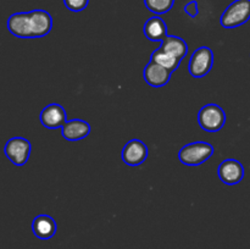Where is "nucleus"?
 <instances>
[{
  "instance_id": "f257e3e1",
  "label": "nucleus",
  "mask_w": 250,
  "mask_h": 249,
  "mask_svg": "<svg viewBox=\"0 0 250 249\" xmlns=\"http://www.w3.org/2000/svg\"><path fill=\"white\" fill-rule=\"evenodd\" d=\"M53 17L45 10L16 12L7 19V29L17 38H42L50 33Z\"/></svg>"
},
{
  "instance_id": "f03ea898",
  "label": "nucleus",
  "mask_w": 250,
  "mask_h": 249,
  "mask_svg": "<svg viewBox=\"0 0 250 249\" xmlns=\"http://www.w3.org/2000/svg\"><path fill=\"white\" fill-rule=\"evenodd\" d=\"M187 53L188 45L183 39L176 36H166L161 42L160 48L151 53V60L173 72Z\"/></svg>"
},
{
  "instance_id": "7ed1b4c3",
  "label": "nucleus",
  "mask_w": 250,
  "mask_h": 249,
  "mask_svg": "<svg viewBox=\"0 0 250 249\" xmlns=\"http://www.w3.org/2000/svg\"><path fill=\"white\" fill-rule=\"evenodd\" d=\"M214 154V146L208 142H194L183 146L178 159L187 166H199Z\"/></svg>"
},
{
  "instance_id": "20e7f679",
  "label": "nucleus",
  "mask_w": 250,
  "mask_h": 249,
  "mask_svg": "<svg viewBox=\"0 0 250 249\" xmlns=\"http://www.w3.org/2000/svg\"><path fill=\"white\" fill-rule=\"evenodd\" d=\"M250 20V0H234L221 15L220 23L225 28H237Z\"/></svg>"
},
{
  "instance_id": "39448f33",
  "label": "nucleus",
  "mask_w": 250,
  "mask_h": 249,
  "mask_svg": "<svg viewBox=\"0 0 250 249\" xmlns=\"http://www.w3.org/2000/svg\"><path fill=\"white\" fill-rule=\"evenodd\" d=\"M198 122L204 131L217 132L226 122V114L219 105L208 104L200 109L198 114Z\"/></svg>"
},
{
  "instance_id": "423d86ee",
  "label": "nucleus",
  "mask_w": 250,
  "mask_h": 249,
  "mask_svg": "<svg viewBox=\"0 0 250 249\" xmlns=\"http://www.w3.org/2000/svg\"><path fill=\"white\" fill-rule=\"evenodd\" d=\"M4 153L14 165L23 166L31 155V142L23 137L10 138L5 144Z\"/></svg>"
},
{
  "instance_id": "0eeeda50",
  "label": "nucleus",
  "mask_w": 250,
  "mask_h": 249,
  "mask_svg": "<svg viewBox=\"0 0 250 249\" xmlns=\"http://www.w3.org/2000/svg\"><path fill=\"white\" fill-rule=\"evenodd\" d=\"M214 63V54L211 49L208 46H200L194 53L192 54V58L188 65V71L190 76L194 78H202L207 76L212 68Z\"/></svg>"
},
{
  "instance_id": "6e6552de",
  "label": "nucleus",
  "mask_w": 250,
  "mask_h": 249,
  "mask_svg": "<svg viewBox=\"0 0 250 249\" xmlns=\"http://www.w3.org/2000/svg\"><path fill=\"white\" fill-rule=\"evenodd\" d=\"M217 173L222 182L229 186H234L243 180L244 167L236 159H227L220 164Z\"/></svg>"
},
{
  "instance_id": "1a4fd4ad",
  "label": "nucleus",
  "mask_w": 250,
  "mask_h": 249,
  "mask_svg": "<svg viewBox=\"0 0 250 249\" xmlns=\"http://www.w3.org/2000/svg\"><path fill=\"white\" fill-rule=\"evenodd\" d=\"M148 158V148L139 139H132L122 149V160L129 166H139Z\"/></svg>"
},
{
  "instance_id": "9d476101",
  "label": "nucleus",
  "mask_w": 250,
  "mask_h": 249,
  "mask_svg": "<svg viewBox=\"0 0 250 249\" xmlns=\"http://www.w3.org/2000/svg\"><path fill=\"white\" fill-rule=\"evenodd\" d=\"M171 71L167 70L166 67L161 66L160 63L155 62V61L150 60L148 65L144 68V80L149 85L154 88L164 87L168 83L171 77Z\"/></svg>"
},
{
  "instance_id": "9b49d317",
  "label": "nucleus",
  "mask_w": 250,
  "mask_h": 249,
  "mask_svg": "<svg viewBox=\"0 0 250 249\" xmlns=\"http://www.w3.org/2000/svg\"><path fill=\"white\" fill-rule=\"evenodd\" d=\"M39 119L46 128H60L66 122V111L60 104H50L42 110Z\"/></svg>"
},
{
  "instance_id": "f8f14e48",
  "label": "nucleus",
  "mask_w": 250,
  "mask_h": 249,
  "mask_svg": "<svg viewBox=\"0 0 250 249\" xmlns=\"http://www.w3.org/2000/svg\"><path fill=\"white\" fill-rule=\"evenodd\" d=\"M56 222L50 215L42 214L34 217L32 222V231L39 239H50L56 233Z\"/></svg>"
},
{
  "instance_id": "ddd939ff",
  "label": "nucleus",
  "mask_w": 250,
  "mask_h": 249,
  "mask_svg": "<svg viewBox=\"0 0 250 249\" xmlns=\"http://www.w3.org/2000/svg\"><path fill=\"white\" fill-rule=\"evenodd\" d=\"M61 131H62L63 138L67 141H81L90 133V124L83 120L73 119L66 121L65 124L61 127Z\"/></svg>"
},
{
  "instance_id": "4468645a",
  "label": "nucleus",
  "mask_w": 250,
  "mask_h": 249,
  "mask_svg": "<svg viewBox=\"0 0 250 249\" xmlns=\"http://www.w3.org/2000/svg\"><path fill=\"white\" fill-rule=\"evenodd\" d=\"M144 34L149 41H160L167 36V26L160 16H153L144 24Z\"/></svg>"
},
{
  "instance_id": "2eb2a0df",
  "label": "nucleus",
  "mask_w": 250,
  "mask_h": 249,
  "mask_svg": "<svg viewBox=\"0 0 250 249\" xmlns=\"http://www.w3.org/2000/svg\"><path fill=\"white\" fill-rule=\"evenodd\" d=\"M146 9L155 15L166 14L172 9L175 0H144Z\"/></svg>"
},
{
  "instance_id": "dca6fc26",
  "label": "nucleus",
  "mask_w": 250,
  "mask_h": 249,
  "mask_svg": "<svg viewBox=\"0 0 250 249\" xmlns=\"http://www.w3.org/2000/svg\"><path fill=\"white\" fill-rule=\"evenodd\" d=\"M63 4L71 11L80 12L88 6L89 0H63Z\"/></svg>"
},
{
  "instance_id": "f3484780",
  "label": "nucleus",
  "mask_w": 250,
  "mask_h": 249,
  "mask_svg": "<svg viewBox=\"0 0 250 249\" xmlns=\"http://www.w3.org/2000/svg\"><path fill=\"white\" fill-rule=\"evenodd\" d=\"M185 11L187 12L190 17H197L198 14H199V10H198V2L195 1V0L189 1L187 5H186Z\"/></svg>"
}]
</instances>
